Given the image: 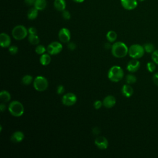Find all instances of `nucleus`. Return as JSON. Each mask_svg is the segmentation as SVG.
I'll return each mask as SVG.
<instances>
[{
	"instance_id": "29",
	"label": "nucleus",
	"mask_w": 158,
	"mask_h": 158,
	"mask_svg": "<svg viewBox=\"0 0 158 158\" xmlns=\"http://www.w3.org/2000/svg\"><path fill=\"white\" fill-rule=\"evenodd\" d=\"M151 59L152 61L158 65V49L155 50L151 54Z\"/></svg>"
},
{
	"instance_id": "27",
	"label": "nucleus",
	"mask_w": 158,
	"mask_h": 158,
	"mask_svg": "<svg viewBox=\"0 0 158 158\" xmlns=\"http://www.w3.org/2000/svg\"><path fill=\"white\" fill-rule=\"evenodd\" d=\"M46 51H47V49H46V48L43 45H41V44L37 45V46L35 48L36 53L39 55L43 54Z\"/></svg>"
},
{
	"instance_id": "28",
	"label": "nucleus",
	"mask_w": 158,
	"mask_h": 158,
	"mask_svg": "<svg viewBox=\"0 0 158 158\" xmlns=\"http://www.w3.org/2000/svg\"><path fill=\"white\" fill-rule=\"evenodd\" d=\"M146 68L148 69V70L149 72H154L156 70V64L152 61V62H148L147 63L146 65Z\"/></svg>"
},
{
	"instance_id": "7",
	"label": "nucleus",
	"mask_w": 158,
	"mask_h": 158,
	"mask_svg": "<svg viewBox=\"0 0 158 158\" xmlns=\"http://www.w3.org/2000/svg\"><path fill=\"white\" fill-rule=\"evenodd\" d=\"M62 45L58 41L51 43L47 47V51L50 55H56L60 53L62 50Z\"/></svg>"
},
{
	"instance_id": "38",
	"label": "nucleus",
	"mask_w": 158,
	"mask_h": 158,
	"mask_svg": "<svg viewBox=\"0 0 158 158\" xmlns=\"http://www.w3.org/2000/svg\"><path fill=\"white\" fill-rule=\"evenodd\" d=\"M92 133H93V135H98V134L100 133V130H99V128H98V127H94V128H93V130H92Z\"/></svg>"
},
{
	"instance_id": "25",
	"label": "nucleus",
	"mask_w": 158,
	"mask_h": 158,
	"mask_svg": "<svg viewBox=\"0 0 158 158\" xmlns=\"http://www.w3.org/2000/svg\"><path fill=\"white\" fill-rule=\"evenodd\" d=\"M145 52L148 53H152L155 51V47L152 43H148L143 45Z\"/></svg>"
},
{
	"instance_id": "5",
	"label": "nucleus",
	"mask_w": 158,
	"mask_h": 158,
	"mask_svg": "<svg viewBox=\"0 0 158 158\" xmlns=\"http://www.w3.org/2000/svg\"><path fill=\"white\" fill-rule=\"evenodd\" d=\"M28 31L25 27L19 25L14 27L12 30V35L16 40H22L28 35Z\"/></svg>"
},
{
	"instance_id": "36",
	"label": "nucleus",
	"mask_w": 158,
	"mask_h": 158,
	"mask_svg": "<svg viewBox=\"0 0 158 158\" xmlns=\"http://www.w3.org/2000/svg\"><path fill=\"white\" fill-rule=\"evenodd\" d=\"M28 33L29 34H35V35H36L37 34V30L36 29L33 27H30L28 29Z\"/></svg>"
},
{
	"instance_id": "19",
	"label": "nucleus",
	"mask_w": 158,
	"mask_h": 158,
	"mask_svg": "<svg viewBox=\"0 0 158 158\" xmlns=\"http://www.w3.org/2000/svg\"><path fill=\"white\" fill-rule=\"evenodd\" d=\"M46 0H35L34 7L38 10H43L46 7Z\"/></svg>"
},
{
	"instance_id": "22",
	"label": "nucleus",
	"mask_w": 158,
	"mask_h": 158,
	"mask_svg": "<svg viewBox=\"0 0 158 158\" xmlns=\"http://www.w3.org/2000/svg\"><path fill=\"white\" fill-rule=\"evenodd\" d=\"M28 40L30 44L33 45H37L40 43V38L37 35L29 34L28 36Z\"/></svg>"
},
{
	"instance_id": "39",
	"label": "nucleus",
	"mask_w": 158,
	"mask_h": 158,
	"mask_svg": "<svg viewBox=\"0 0 158 158\" xmlns=\"http://www.w3.org/2000/svg\"><path fill=\"white\" fill-rule=\"evenodd\" d=\"M6 105L4 103H2V102L1 103V104H0V110L2 112H4L6 110Z\"/></svg>"
},
{
	"instance_id": "14",
	"label": "nucleus",
	"mask_w": 158,
	"mask_h": 158,
	"mask_svg": "<svg viewBox=\"0 0 158 158\" xmlns=\"http://www.w3.org/2000/svg\"><path fill=\"white\" fill-rule=\"evenodd\" d=\"M102 104L107 109H110L115 106V104H116V99L114 96L109 95V96H107L103 99Z\"/></svg>"
},
{
	"instance_id": "20",
	"label": "nucleus",
	"mask_w": 158,
	"mask_h": 158,
	"mask_svg": "<svg viewBox=\"0 0 158 158\" xmlns=\"http://www.w3.org/2000/svg\"><path fill=\"white\" fill-rule=\"evenodd\" d=\"M38 15V10L36 9L35 7L29 9L27 13V17L29 20L35 19Z\"/></svg>"
},
{
	"instance_id": "16",
	"label": "nucleus",
	"mask_w": 158,
	"mask_h": 158,
	"mask_svg": "<svg viewBox=\"0 0 158 158\" xmlns=\"http://www.w3.org/2000/svg\"><path fill=\"white\" fill-rule=\"evenodd\" d=\"M121 91L123 96L126 98H129L133 94V89L129 84L124 85L122 88Z\"/></svg>"
},
{
	"instance_id": "23",
	"label": "nucleus",
	"mask_w": 158,
	"mask_h": 158,
	"mask_svg": "<svg viewBox=\"0 0 158 158\" xmlns=\"http://www.w3.org/2000/svg\"><path fill=\"white\" fill-rule=\"evenodd\" d=\"M117 38V35L115 31L113 30H110L109 31L107 34H106V38L108 41L110 43H113L114 42Z\"/></svg>"
},
{
	"instance_id": "34",
	"label": "nucleus",
	"mask_w": 158,
	"mask_h": 158,
	"mask_svg": "<svg viewBox=\"0 0 158 158\" xmlns=\"http://www.w3.org/2000/svg\"><path fill=\"white\" fill-rule=\"evenodd\" d=\"M67 47L70 50L73 51L76 49V44L73 42H69L67 44Z\"/></svg>"
},
{
	"instance_id": "40",
	"label": "nucleus",
	"mask_w": 158,
	"mask_h": 158,
	"mask_svg": "<svg viewBox=\"0 0 158 158\" xmlns=\"http://www.w3.org/2000/svg\"><path fill=\"white\" fill-rule=\"evenodd\" d=\"M104 48H105L106 49H109V48L111 49L112 45H110V44H109V43H106L105 45H104Z\"/></svg>"
},
{
	"instance_id": "17",
	"label": "nucleus",
	"mask_w": 158,
	"mask_h": 158,
	"mask_svg": "<svg viewBox=\"0 0 158 158\" xmlns=\"http://www.w3.org/2000/svg\"><path fill=\"white\" fill-rule=\"evenodd\" d=\"M54 6L57 10L62 12L63 10H65V7H66L65 1V0H54Z\"/></svg>"
},
{
	"instance_id": "21",
	"label": "nucleus",
	"mask_w": 158,
	"mask_h": 158,
	"mask_svg": "<svg viewBox=\"0 0 158 158\" xmlns=\"http://www.w3.org/2000/svg\"><path fill=\"white\" fill-rule=\"evenodd\" d=\"M0 98L1 100L4 102H9L11 99V96L9 92L6 90H2L0 93Z\"/></svg>"
},
{
	"instance_id": "9",
	"label": "nucleus",
	"mask_w": 158,
	"mask_h": 158,
	"mask_svg": "<svg viewBox=\"0 0 158 158\" xmlns=\"http://www.w3.org/2000/svg\"><path fill=\"white\" fill-rule=\"evenodd\" d=\"M58 38L62 43H69L71 38L70 30L67 28H62L59 31Z\"/></svg>"
},
{
	"instance_id": "12",
	"label": "nucleus",
	"mask_w": 158,
	"mask_h": 158,
	"mask_svg": "<svg viewBox=\"0 0 158 158\" xmlns=\"http://www.w3.org/2000/svg\"><path fill=\"white\" fill-rule=\"evenodd\" d=\"M122 7L126 10H133L137 7V0H120Z\"/></svg>"
},
{
	"instance_id": "11",
	"label": "nucleus",
	"mask_w": 158,
	"mask_h": 158,
	"mask_svg": "<svg viewBox=\"0 0 158 158\" xmlns=\"http://www.w3.org/2000/svg\"><path fill=\"white\" fill-rule=\"evenodd\" d=\"M95 145L100 149H106L109 146L107 139L104 136H98L94 140Z\"/></svg>"
},
{
	"instance_id": "26",
	"label": "nucleus",
	"mask_w": 158,
	"mask_h": 158,
	"mask_svg": "<svg viewBox=\"0 0 158 158\" xmlns=\"http://www.w3.org/2000/svg\"><path fill=\"white\" fill-rule=\"evenodd\" d=\"M125 81L127 84H133L136 81V77L133 74H128L126 76Z\"/></svg>"
},
{
	"instance_id": "3",
	"label": "nucleus",
	"mask_w": 158,
	"mask_h": 158,
	"mask_svg": "<svg viewBox=\"0 0 158 158\" xmlns=\"http://www.w3.org/2000/svg\"><path fill=\"white\" fill-rule=\"evenodd\" d=\"M8 110L12 115L19 117L23 114L24 107L20 102L18 101H13L10 102L8 106Z\"/></svg>"
},
{
	"instance_id": "4",
	"label": "nucleus",
	"mask_w": 158,
	"mask_h": 158,
	"mask_svg": "<svg viewBox=\"0 0 158 158\" xmlns=\"http://www.w3.org/2000/svg\"><path fill=\"white\" fill-rule=\"evenodd\" d=\"M144 49L143 46L138 44H134L130 46L128 48V55L132 59H139L144 54Z\"/></svg>"
},
{
	"instance_id": "31",
	"label": "nucleus",
	"mask_w": 158,
	"mask_h": 158,
	"mask_svg": "<svg viewBox=\"0 0 158 158\" xmlns=\"http://www.w3.org/2000/svg\"><path fill=\"white\" fill-rule=\"evenodd\" d=\"M62 17L65 20H69L71 17L70 12L68 10H64L62 11Z\"/></svg>"
},
{
	"instance_id": "8",
	"label": "nucleus",
	"mask_w": 158,
	"mask_h": 158,
	"mask_svg": "<svg viewBox=\"0 0 158 158\" xmlns=\"http://www.w3.org/2000/svg\"><path fill=\"white\" fill-rule=\"evenodd\" d=\"M77 101V96L73 93H66L62 98V103L67 106H71L74 105Z\"/></svg>"
},
{
	"instance_id": "24",
	"label": "nucleus",
	"mask_w": 158,
	"mask_h": 158,
	"mask_svg": "<svg viewBox=\"0 0 158 158\" xmlns=\"http://www.w3.org/2000/svg\"><path fill=\"white\" fill-rule=\"evenodd\" d=\"M33 82V78L32 76L30 75H25L22 78V83L24 85H29Z\"/></svg>"
},
{
	"instance_id": "15",
	"label": "nucleus",
	"mask_w": 158,
	"mask_h": 158,
	"mask_svg": "<svg viewBox=\"0 0 158 158\" xmlns=\"http://www.w3.org/2000/svg\"><path fill=\"white\" fill-rule=\"evenodd\" d=\"M24 137L25 136L23 132L20 131H16L12 133L10 137V140L14 143H19L23 140Z\"/></svg>"
},
{
	"instance_id": "13",
	"label": "nucleus",
	"mask_w": 158,
	"mask_h": 158,
	"mask_svg": "<svg viewBox=\"0 0 158 158\" xmlns=\"http://www.w3.org/2000/svg\"><path fill=\"white\" fill-rule=\"evenodd\" d=\"M11 43L10 37L5 33H1L0 35V45L2 48H9Z\"/></svg>"
},
{
	"instance_id": "2",
	"label": "nucleus",
	"mask_w": 158,
	"mask_h": 158,
	"mask_svg": "<svg viewBox=\"0 0 158 158\" xmlns=\"http://www.w3.org/2000/svg\"><path fill=\"white\" fill-rule=\"evenodd\" d=\"M124 76L123 69L118 65H114L110 67L108 72V78L113 82H118L122 80Z\"/></svg>"
},
{
	"instance_id": "6",
	"label": "nucleus",
	"mask_w": 158,
	"mask_h": 158,
	"mask_svg": "<svg viewBox=\"0 0 158 158\" xmlns=\"http://www.w3.org/2000/svg\"><path fill=\"white\" fill-rule=\"evenodd\" d=\"M34 88L38 91H45L48 87L47 79L43 76H37L33 82Z\"/></svg>"
},
{
	"instance_id": "30",
	"label": "nucleus",
	"mask_w": 158,
	"mask_h": 158,
	"mask_svg": "<svg viewBox=\"0 0 158 158\" xmlns=\"http://www.w3.org/2000/svg\"><path fill=\"white\" fill-rule=\"evenodd\" d=\"M8 51H9V52L12 55H15V54H16L18 52L19 49H18V47H17V46H14V45H12V46H10L9 47Z\"/></svg>"
},
{
	"instance_id": "35",
	"label": "nucleus",
	"mask_w": 158,
	"mask_h": 158,
	"mask_svg": "<svg viewBox=\"0 0 158 158\" xmlns=\"http://www.w3.org/2000/svg\"><path fill=\"white\" fill-rule=\"evenodd\" d=\"M152 81L156 85L158 86V72H156L153 75Z\"/></svg>"
},
{
	"instance_id": "1",
	"label": "nucleus",
	"mask_w": 158,
	"mask_h": 158,
	"mask_svg": "<svg viewBox=\"0 0 158 158\" xmlns=\"http://www.w3.org/2000/svg\"><path fill=\"white\" fill-rule=\"evenodd\" d=\"M112 54L117 58H122L128 54V48L123 42L117 41L112 45Z\"/></svg>"
},
{
	"instance_id": "42",
	"label": "nucleus",
	"mask_w": 158,
	"mask_h": 158,
	"mask_svg": "<svg viewBox=\"0 0 158 158\" xmlns=\"http://www.w3.org/2000/svg\"><path fill=\"white\" fill-rule=\"evenodd\" d=\"M139 1H144V0H139Z\"/></svg>"
},
{
	"instance_id": "32",
	"label": "nucleus",
	"mask_w": 158,
	"mask_h": 158,
	"mask_svg": "<svg viewBox=\"0 0 158 158\" xmlns=\"http://www.w3.org/2000/svg\"><path fill=\"white\" fill-rule=\"evenodd\" d=\"M103 105L102 104V102H101V101L99 100H96L94 101V104H93V106H94V107L96 109H100L102 106Z\"/></svg>"
},
{
	"instance_id": "18",
	"label": "nucleus",
	"mask_w": 158,
	"mask_h": 158,
	"mask_svg": "<svg viewBox=\"0 0 158 158\" xmlns=\"http://www.w3.org/2000/svg\"><path fill=\"white\" fill-rule=\"evenodd\" d=\"M51 60V56L50 54H43L41 56L40 59V62L41 63V64L42 65L46 66L50 64Z\"/></svg>"
},
{
	"instance_id": "37",
	"label": "nucleus",
	"mask_w": 158,
	"mask_h": 158,
	"mask_svg": "<svg viewBox=\"0 0 158 158\" xmlns=\"http://www.w3.org/2000/svg\"><path fill=\"white\" fill-rule=\"evenodd\" d=\"M25 4L28 6H34L35 0H25Z\"/></svg>"
},
{
	"instance_id": "33",
	"label": "nucleus",
	"mask_w": 158,
	"mask_h": 158,
	"mask_svg": "<svg viewBox=\"0 0 158 158\" xmlns=\"http://www.w3.org/2000/svg\"><path fill=\"white\" fill-rule=\"evenodd\" d=\"M57 93L58 94H63L65 91V88L63 85H59L57 86Z\"/></svg>"
},
{
	"instance_id": "41",
	"label": "nucleus",
	"mask_w": 158,
	"mask_h": 158,
	"mask_svg": "<svg viewBox=\"0 0 158 158\" xmlns=\"http://www.w3.org/2000/svg\"><path fill=\"white\" fill-rule=\"evenodd\" d=\"M73 1L77 3H81V2H83L85 0H73Z\"/></svg>"
},
{
	"instance_id": "10",
	"label": "nucleus",
	"mask_w": 158,
	"mask_h": 158,
	"mask_svg": "<svg viewBox=\"0 0 158 158\" xmlns=\"http://www.w3.org/2000/svg\"><path fill=\"white\" fill-rule=\"evenodd\" d=\"M140 67V62L138 59H133L130 60L127 65V69L131 73L136 72Z\"/></svg>"
}]
</instances>
